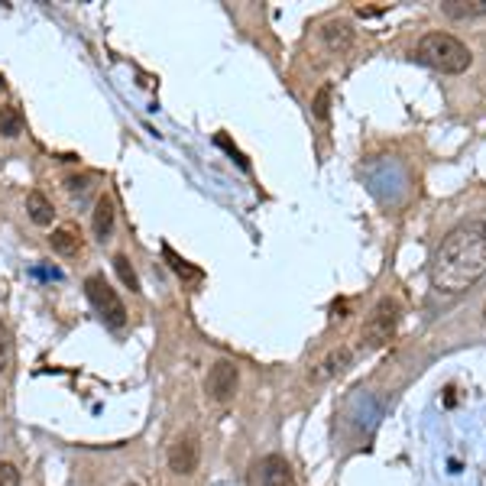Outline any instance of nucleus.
I'll return each instance as SVG.
<instances>
[{
  "label": "nucleus",
  "instance_id": "obj_1",
  "mask_svg": "<svg viewBox=\"0 0 486 486\" xmlns=\"http://www.w3.org/2000/svg\"><path fill=\"white\" fill-rule=\"evenodd\" d=\"M486 276V221H464L448 231L431 260V286L441 295H461Z\"/></svg>",
  "mask_w": 486,
  "mask_h": 486
},
{
  "label": "nucleus",
  "instance_id": "obj_2",
  "mask_svg": "<svg viewBox=\"0 0 486 486\" xmlns=\"http://www.w3.org/2000/svg\"><path fill=\"white\" fill-rule=\"evenodd\" d=\"M415 59L444 75H461L473 65V52L451 33H425L418 39Z\"/></svg>",
  "mask_w": 486,
  "mask_h": 486
},
{
  "label": "nucleus",
  "instance_id": "obj_3",
  "mask_svg": "<svg viewBox=\"0 0 486 486\" xmlns=\"http://www.w3.org/2000/svg\"><path fill=\"white\" fill-rule=\"evenodd\" d=\"M85 295H88V302H91L94 311L101 315V321L107 324V328L120 331V328L127 324V308H124L117 289H114L111 279H107L104 273L88 276V279H85Z\"/></svg>",
  "mask_w": 486,
  "mask_h": 486
},
{
  "label": "nucleus",
  "instance_id": "obj_4",
  "mask_svg": "<svg viewBox=\"0 0 486 486\" xmlns=\"http://www.w3.org/2000/svg\"><path fill=\"white\" fill-rule=\"evenodd\" d=\"M399 315L402 308L396 299H379L373 305V311L367 315V321H363V331H360V347H383L389 337L396 334V328H399Z\"/></svg>",
  "mask_w": 486,
  "mask_h": 486
},
{
  "label": "nucleus",
  "instance_id": "obj_5",
  "mask_svg": "<svg viewBox=\"0 0 486 486\" xmlns=\"http://www.w3.org/2000/svg\"><path fill=\"white\" fill-rule=\"evenodd\" d=\"M237 383H240L237 363H231V360H217V363L208 370L205 389L214 402H231L234 393H237Z\"/></svg>",
  "mask_w": 486,
  "mask_h": 486
},
{
  "label": "nucleus",
  "instance_id": "obj_6",
  "mask_svg": "<svg viewBox=\"0 0 486 486\" xmlns=\"http://www.w3.org/2000/svg\"><path fill=\"white\" fill-rule=\"evenodd\" d=\"M169 470H175L179 477H192L198 470V441L195 435H182L179 441L169 448Z\"/></svg>",
  "mask_w": 486,
  "mask_h": 486
},
{
  "label": "nucleus",
  "instance_id": "obj_7",
  "mask_svg": "<svg viewBox=\"0 0 486 486\" xmlns=\"http://www.w3.org/2000/svg\"><path fill=\"white\" fill-rule=\"evenodd\" d=\"M260 470H263V486H295V473L282 454H269Z\"/></svg>",
  "mask_w": 486,
  "mask_h": 486
},
{
  "label": "nucleus",
  "instance_id": "obj_8",
  "mask_svg": "<svg viewBox=\"0 0 486 486\" xmlns=\"http://www.w3.org/2000/svg\"><path fill=\"white\" fill-rule=\"evenodd\" d=\"M114 201L107 195H101L98 198V205H94V217H91V231H94V237L101 240H111V234H114Z\"/></svg>",
  "mask_w": 486,
  "mask_h": 486
},
{
  "label": "nucleus",
  "instance_id": "obj_9",
  "mask_svg": "<svg viewBox=\"0 0 486 486\" xmlns=\"http://www.w3.org/2000/svg\"><path fill=\"white\" fill-rule=\"evenodd\" d=\"M26 214H30V221H33L36 227H49L52 217H55V208H52V201L43 192H30V195H26Z\"/></svg>",
  "mask_w": 486,
  "mask_h": 486
},
{
  "label": "nucleus",
  "instance_id": "obj_10",
  "mask_svg": "<svg viewBox=\"0 0 486 486\" xmlns=\"http://www.w3.org/2000/svg\"><path fill=\"white\" fill-rule=\"evenodd\" d=\"M441 10H444V17H451V20L483 17V13H486V0H444Z\"/></svg>",
  "mask_w": 486,
  "mask_h": 486
},
{
  "label": "nucleus",
  "instance_id": "obj_11",
  "mask_svg": "<svg viewBox=\"0 0 486 486\" xmlns=\"http://www.w3.org/2000/svg\"><path fill=\"white\" fill-rule=\"evenodd\" d=\"M321 36H324V43L337 52H344L350 43H354V30H350L347 20H331V23H324Z\"/></svg>",
  "mask_w": 486,
  "mask_h": 486
},
{
  "label": "nucleus",
  "instance_id": "obj_12",
  "mask_svg": "<svg viewBox=\"0 0 486 486\" xmlns=\"http://www.w3.org/2000/svg\"><path fill=\"white\" fill-rule=\"evenodd\" d=\"M162 256H166L169 269H172L175 276H179V279H185V282H201V279H205V273H201L198 266L188 263V260H182V256L175 253V250H172L169 243H162Z\"/></svg>",
  "mask_w": 486,
  "mask_h": 486
},
{
  "label": "nucleus",
  "instance_id": "obj_13",
  "mask_svg": "<svg viewBox=\"0 0 486 486\" xmlns=\"http://www.w3.org/2000/svg\"><path fill=\"white\" fill-rule=\"evenodd\" d=\"M49 240H52V250L62 256H75L78 250H81V237H78L75 227H55Z\"/></svg>",
  "mask_w": 486,
  "mask_h": 486
},
{
  "label": "nucleus",
  "instance_id": "obj_14",
  "mask_svg": "<svg viewBox=\"0 0 486 486\" xmlns=\"http://www.w3.org/2000/svg\"><path fill=\"white\" fill-rule=\"evenodd\" d=\"M26 127V120L23 114H20V107H13V104H7V107H0V137H20Z\"/></svg>",
  "mask_w": 486,
  "mask_h": 486
},
{
  "label": "nucleus",
  "instance_id": "obj_15",
  "mask_svg": "<svg viewBox=\"0 0 486 486\" xmlns=\"http://www.w3.org/2000/svg\"><path fill=\"white\" fill-rule=\"evenodd\" d=\"M350 357H354V354H350L347 347L334 350L331 357H328V360L321 363V370H315V379H331L334 373H344V370L350 367Z\"/></svg>",
  "mask_w": 486,
  "mask_h": 486
},
{
  "label": "nucleus",
  "instance_id": "obj_16",
  "mask_svg": "<svg viewBox=\"0 0 486 486\" xmlns=\"http://www.w3.org/2000/svg\"><path fill=\"white\" fill-rule=\"evenodd\" d=\"M114 269H117V276H120V282L127 286L133 295H140V276H137V269H133V263H130V256L127 253H117L114 256Z\"/></svg>",
  "mask_w": 486,
  "mask_h": 486
},
{
  "label": "nucleus",
  "instance_id": "obj_17",
  "mask_svg": "<svg viewBox=\"0 0 486 486\" xmlns=\"http://www.w3.org/2000/svg\"><path fill=\"white\" fill-rule=\"evenodd\" d=\"M10 363H13V337L7 324L0 321V373H7Z\"/></svg>",
  "mask_w": 486,
  "mask_h": 486
},
{
  "label": "nucleus",
  "instance_id": "obj_18",
  "mask_svg": "<svg viewBox=\"0 0 486 486\" xmlns=\"http://www.w3.org/2000/svg\"><path fill=\"white\" fill-rule=\"evenodd\" d=\"M311 111H315L318 120H328V114H331V85L318 88L315 101H311Z\"/></svg>",
  "mask_w": 486,
  "mask_h": 486
},
{
  "label": "nucleus",
  "instance_id": "obj_19",
  "mask_svg": "<svg viewBox=\"0 0 486 486\" xmlns=\"http://www.w3.org/2000/svg\"><path fill=\"white\" fill-rule=\"evenodd\" d=\"M0 486H20V470L13 464L0 461Z\"/></svg>",
  "mask_w": 486,
  "mask_h": 486
},
{
  "label": "nucleus",
  "instance_id": "obj_20",
  "mask_svg": "<svg viewBox=\"0 0 486 486\" xmlns=\"http://www.w3.org/2000/svg\"><path fill=\"white\" fill-rule=\"evenodd\" d=\"M214 143H217V146H224V149H227V153H231V156H234V159H237V162H240V166H243V169H247V159H243V156H240V153H237V146H231V140L224 137V133H221V137H217V140H214Z\"/></svg>",
  "mask_w": 486,
  "mask_h": 486
},
{
  "label": "nucleus",
  "instance_id": "obj_21",
  "mask_svg": "<svg viewBox=\"0 0 486 486\" xmlns=\"http://www.w3.org/2000/svg\"><path fill=\"white\" fill-rule=\"evenodd\" d=\"M65 188H69L72 195H75V192H85V188H88V179H65Z\"/></svg>",
  "mask_w": 486,
  "mask_h": 486
},
{
  "label": "nucleus",
  "instance_id": "obj_22",
  "mask_svg": "<svg viewBox=\"0 0 486 486\" xmlns=\"http://www.w3.org/2000/svg\"><path fill=\"white\" fill-rule=\"evenodd\" d=\"M127 486H140V483H127Z\"/></svg>",
  "mask_w": 486,
  "mask_h": 486
},
{
  "label": "nucleus",
  "instance_id": "obj_23",
  "mask_svg": "<svg viewBox=\"0 0 486 486\" xmlns=\"http://www.w3.org/2000/svg\"><path fill=\"white\" fill-rule=\"evenodd\" d=\"M483 318H486V305H483Z\"/></svg>",
  "mask_w": 486,
  "mask_h": 486
}]
</instances>
